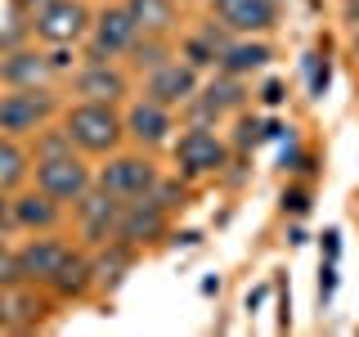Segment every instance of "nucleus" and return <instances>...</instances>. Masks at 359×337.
Here are the masks:
<instances>
[{"instance_id": "24", "label": "nucleus", "mask_w": 359, "mask_h": 337, "mask_svg": "<svg viewBox=\"0 0 359 337\" xmlns=\"http://www.w3.org/2000/svg\"><path fill=\"white\" fill-rule=\"evenodd\" d=\"M32 180V149L27 140L0 135V194H14Z\"/></svg>"}, {"instance_id": "31", "label": "nucleus", "mask_w": 359, "mask_h": 337, "mask_svg": "<svg viewBox=\"0 0 359 337\" xmlns=\"http://www.w3.org/2000/svg\"><path fill=\"white\" fill-rule=\"evenodd\" d=\"M14 5L22 9V14H32V9H36V5H45V0H14Z\"/></svg>"}, {"instance_id": "30", "label": "nucleus", "mask_w": 359, "mask_h": 337, "mask_svg": "<svg viewBox=\"0 0 359 337\" xmlns=\"http://www.w3.org/2000/svg\"><path fill=\"white\" fill-rule=\"evenodd\" d=\"M265 104H283V86H265Z\"/></svg>"}, {"instance_id": "13", "label": "nucleus", "mask_w": 359, "mask_h": 337, "mask_svg": "<svg viewBox=\"0 0 359 337\" xmlns=\"http://www.w3.org/2000/svg\"><path fill=\"white\" fill-rule=\"evenodd\" d=\"M135 86H140V95H149V99H157V104H166V108L180 112V108H184L189 99L202 90V72H198V67H189V63L175 54V59H166L162 67L144 72Z\"/></svg>"}, {"instance_id": "10", "label": "nucleus", "mask_w": 359, "mask_h": 337, "mask_svg": "<svg viewBox=\"0 0 359 337\" xmlns=\"http://www.w3.org/2000/svg\"><path fill=\"white\" fill-rule=\"evenodd\" d=\"M32 185L72 207L81 194L95 189V162H90L86 153H76V149L59 153V157H41V162H32Z\"/></svg>"}, {"instance_id": "20", "label": "nucleus", "mask_w": 359, "mask_h": 337, "mask_svg": "<svg viewBox=\"0 0 359 337\" xmlns=\"http://www.w3.org/2000/svg\"><path fill=\"white\" fill-rule=\"evenodd\" d=\"M135 265V247L130 243H108V247H95L90 252V270H95V292H112L126 279V270Z\"/></svg>"}, {"instance_id": "7", "label": "nucleus", "mask_w": 359, "mask_h": 337, "mask_svg": "<svg viewBox=\"0 0 359 337\" xmlns=\"http://www.w3.org/2000/svg\"><path fill=\"white\" fill-rule=\"evenodd\" d=\"M135 95V72L121 59H81L67 77V99H95V104H126Z\"/></svg>"}, {"instance_id": "28", "label": "nucleus", "mask_w": 359, "mask_h": 337, "mask_svg": "<svg viewBox=\"0 0 359 337\" xmlns=\"http://www.w3.org/2000/svg\"><path fill=\"white\" fill-rule=\"evenodd\" d=\"M337 247H341V243H337V230H328V234H323V252H328V261H337Z\"/></svg>"}, {"instance_id": "11", "label": "nucleus", "mask_w": 359, "mask_h": 337, "mask_svg": "<svg viewBox=\"0 0 359 337\" xmlns=\"http://www.w3.org/2000/svg\"><path fill=\"white\" fill-rule=\"evenodd\" d=\"M9 230L14 234H50V230H67V202L50 198L45 189H36L27 180L22 189L9 194Z\"/></svg>"}, {"instance_id": "19", "label": "nucleus", "mask_w": 359, "mask_h": 337, "mask_svg": "<svg viewBox=\"0 0 359 337\" xmlns=\"http://www.w3.org/2000/svg\"><path fill=\"white\" fill-rule=\"evenodd\" d=\"M198 95L207 99V104L216 108V117L224 121L229 112H243L247 108V77H233V72H224V67H216V72L202 77Z\"/></svg>"}, {"instance_id": "12", "label": "nucleus", "mask_w": 359, "mask_h": 337, "mask_svg": "<svg viewBox=\"0 0 359 337\" xmlns=\"http://www.w3.org/2000/svg\"><path fill=\"white\" fill-rule=\"evenodd\" d=\"M72 239H63V230H50V234H22L18 239V270H22V284H36V288H50V279L63 270L67 252H72Z\"/></svg>"}, {"instance_id": "4", "label": "nucleus", "mask_w": 359, "mask_h": 337, "mask_svg": "<svg viewBox=\"0 0 359 337\" xmlns=\"http://www.w3.org/2000/svg\"><path fill=\"white\" fill-rule=\"evenodd\" d=\"M229 157H233V149L216 126H194V121H184V131H175V140H171L175 176H184L189 185L220 176L224 166H229Z\"/></svg>"}, {"instance_id": "25", "label": "nucleus", "mask_w": 359, "mask_h": 337, "mask_svg": "<svg viewBox=\"0 0 359 337\" xmlns=\"http://www.w3.org/2000/svg\"><path fill=\"white\" fill-rule=\"evenodd\" d=\"M22 284V270H18V243L0 239V288H18Z\"/></svg>"}, {"instance_id": "1", "label": "nucleus", "mask_w": 359, "mask_h": 337, "mask_svg": "<svg viewBox=\"0 0 359 337\" xmlns=\"http://www.w3.org/2000/svg\"><path fill=\"white\" fill-rule=\"evenodd\" d=\"M67 140L76 144V153H86L90 162L117 153L126 144V117H121V104H95V99H67L59 112Z\"/></svg>"}, {"instance_id": "32", "label": "nucleus", "mask_w": 359, "mask_h": 337, "mask_svg": "<svg viewBox=\"0 0 359 337\" xmlns=\"http://www.w3.org/2000/svg\"><path fill=\"white\" fill-rule=\"evenodd\" d=\"M355 54H359V32H355Z\"/></svg>"}, {"instance_id": "14", "label": "nucleus", "mask_w": 359, "mask_h": 337, "mask_svg": "<svg viewBox=\"0 0 359 337\" xmlns=\"http://www.w3.org/2000/svg\"><path fill=\"white\" fill-rule=\"evenodd\" d=\"M166 230H171V207H162L153 194L121 202V225H117V239L121 243L144 247V243L166 239Z\"/></svg>"}, {"instance_id": "17", "label": "nucleus", "mask_w": 359, "mask_h": 337, "mask_svg": "<svg viewBox=\"0 0 359 337\" xmlns=\"http://www.w3.org/2000/svg\"><path fill=\"white\" fill-rule=\"evenodd\" d=\"M50 310H54L50 288H36V284H18V288H9V329H14V333H32V329H41V324L50 319Z\"/></svg>"}, {"instance_id": "3", "label": "nucleus", "mask_w": 359, "mask_h": 337, "mask_svg": "<svg viewBox=\"0 0 359 337\" xmlns=\"http://www.w3.org/2000/svg\"><path fill=\"white\" fill-rule=\"evenodd\" d=\"M67 99L50 86H14L0 90V135H14V140H32L41 126H50L63 112Z\"/></svg>"}, {"instance_id": "5", "label": "nucleus", "mask_w": 359, "mask_h": 337, "mask_svg": "<svg viewBox=\"0 0 359 337\" xmlns=\"http://www.w3.org/2000/svg\"><path fill=\"white\" fill-rule=\"evenodd\" d=\"M117 225H121V198L104 194L99 185L67 207V230H72V243L86 247V252L117 243Z\"/></svg>"}, {"instance_id": "27", "label": "nucleus", "mask_w": 359, "mask_h": 337, "mask_svg": "<svg viewBox=\"0 0 359 337\" xmlns=\"http://www.w3.org/2000/svg\"><path fill=\"white\" fill-rule=\"evenodd\" d=\"M306 207H310V202H306V194H301V189H297V194H283V211H292V216H301Z\"/></svg>"}, {"instance_id": "2", "label": "nucleus", "mask_w": 359, "mask_h": 337, "mask_svg": "<svg viewBox=\"0 0 359 337\" xmlns=\"http://www.w3.org/2000/svg\"><path fill=\"white\" fill-rule=\"evenodd\" d=\"M162 162H157V153L149 149H135V144H121L117 153L99 157L95 162V185L104 189V194L130 202V198H144L157 189V180H162Z\"/></svg>"}, {"instance_id": "23", "label": "nucleus", "mask_w": 359, "mask_h": 337, "mask_svg": "<svg viewBox=\"0 0 359 337\" xmlns=\"http://www.w3.org/2000/svg\"><path fill=\"white\" fill-rule=\"evenodd\" d=\"M166 59H175V37H153V32H140L135 45L121 54V63L135 72V81H140L144 72H153V67H162Z\"/></svg>"}, {"instance_id": "26", "label": "nucleus", "mask_w": 359, "mask_h": 337, "mask_svg": "<svg viewBox=\"0 0 359 337\" xmlns=\"http://www.w3.org/2000/svg\"><path fill=\"white\" fill-rule=\"evenodd\" d=\"M332 288H337V261H323V270H319V297L328 301Z\"/></svg>"}, {"instance_id": "18", "label": "nucleus", "mask_w": 359, "mask_h": 337, "mask_svg": "<svg viewBox=\"0 0 359 337\" xmlns=\"http://www.w3.org/2000/svg\"><path fill=\"white\" fill-rule=\"evenodd\" d=\"M95 292V270H90V252L86 247H72L67 252L63 270L50 279V297L54 301H86Z\"/></svg>"}, {"instance_id": "22", "label": "nucleus", "mask_w": 359, "mask_h": 337, "mask_svg": "<svg viewBox=\"0 0 359 337\" xmlns=\"http://www.w3.org/2000/svg\"><path fill=\"white\" fill-rule=\"evenodd\" d=\"M126 9L140 32H153V37L180 32V0H126Z\"/></svg>"}, {"instance_id": "29", "label": "nucleus", "mask_w": 359, "mask_h": 337, "mask_svg": "<svg viewBox=\"0 0 359 337\" xmlns=\"http://www.w3.org/2000/svg\"><path fill=\"white\" fill-rule=\"evenodd\" d=\"M0 329H9V288H0Z\"/></svg>"}, {"instance_id": "9", "label": "nucleus", "mask_w": 359, "mask_h": 337, "mask_svg": "<svg viewBox=\"0 0 359 337\" xmlns=\"http://www.w3.org/2000/svg\"><path fill=\"white\" fill-rule=\"evenodd\" d=\"M135 37H140V27H135L126 0H104V5H95L90 37L81 41V59H121L135 45Z\"/></svg>"}, {"instance_id": "8", "label": "nucleus", "mask_w": 359, "mask_h": 337, "mask_svg": "<svg viewBox=\"0 0 359 337\" xmlns=\"http://www.w3.org/2000/svg\"><path fill=\"white\" fill-rule=\"evenodd\" d=\"M121 117H126V144H135V149H171V140H175V131H180V112L175 108H166V104H157V99L149 95H135L121 104Z\"/></svg>"}, {"instance_id": "6", "label": "nucleus", "mask_w": 359, "mask_h": 337, "mask_svg": "<svg viewBox=\"0 0 359 337\" xmlns=\"http://www.w3.org/2000/svg\"><path fill=\"white\" fill-rule=\"evenodd\" d=\"M95 5L90 0H45L27 14V32L41 45H81L90 37Z\"/></svg>"}, {"instance_id": "21", "label": "nucleus", "mask_w": 359, "mask_h": 337, "mask_svg": "<svg viewBox=\"0 0 359 337\" xmlns=\"http://www.w3.org/2000/svg\"><path fill=\"white\" fill-rule=\"evenodd\" d=\"M269 59H274V50H269L265 37H233L229 50L220 54V67L233 77H252L261 72V67H269Z\"/></svg>"}, {"instance_id": "16", "label": "nucleus", "mask_w": 359, "mask_h": 337, "mask_svg": "<svg viewBox=\"0 0 359 337\" xmlns=\"http://www.w3.org/2000/svg\"><path fill=\"white\" fill-rule=\"evenodd\" d=\"M233 37H265L278 22V0H207Z\"/></svg>"}, {"instance_id": "15", "label": "nucleus", "mask_w": 359, "mask_h": 337, "mask_svg": "<svg viewBox=\"0 0 359 337\" xmlns=\"http://www.w3.org/2000/svg\"><path fill=\"white\" fill-rule=\"evenodd\" d=\"M50 59H45V45L41 41H18L9 50H0V90H14V86H50Z\"/></svg>"}]
</instances>
